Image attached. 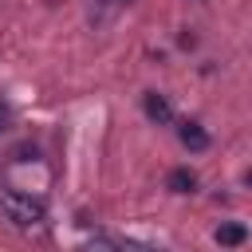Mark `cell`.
Here are the masks:
<instances>
[{"mask_svg":"<svg viewBox=\"0 0 252 252\" xmlns=\"http://www.w3.org/2000/svg\"><path fill=\"white\" fill-rule=\"evenodd\" d=\"M146 114H150L154 122H169V118H173V110H169V102H165L161 94H146Z\"/></svg>","mask_w":252,"mask_h":252,"instance_id":"cell-4","label":"cell"},{"mask_svg":"<svg viewBox=\"0 0 252 252\" xmlns=\"http://www.w3.org/2000/svg\"><path fill=\"white\" fill-rule=\"evenodd\" d=\"M213 236H217V244L236 248V244H244V240H248V228H244V224H236V220H228V224H220Z\"/></svg>","mask_w":252,"mask_h":252,"instance_id":"cell-2","label":"cell"},{"mask_svg":"<svg viewBox=\"0 0 252 252\" xmlns=\"http://www.w3.org/2000/svg\"><path fill=\"white\" fill-rule=\"evenodd\" d=\"M181 142H185L189 150H205V146H209V134H205L197 122H181Z\"/></svg>","mask_w":252,"mask_h":252,"instance_id":"cell-3","label":"cell"},{"mask_svg":"<svg viewBox=\"0 0 252 252\" xmlns=\"http://www.w3.org/2000/svg\"><path fill=\"white\" fill-rule=\"evenodd\" d=\"M193 185H197V177H193L189 169H173V173H169V189H173V193H193Z\"/></svg>","mask_w":252,"mask_h":252,"instance_id":"cell-5","label":"cell"},{"mask_svg":"<svg viewBox=\"0 0 252 252\" xmlns=\"http://www.w3.org/2000/svg\"><path fill=\"white\" fill-rule=\"evenodd\" d=\"M0 205H4V213H8L12 220H20V224H35V220L43 217V205L32 201V197H20V193H4Z\"/></svg>","mask_w":252,"mask_h":252,"instance_id":"cell-1","label":"cell"}]
</instances>
